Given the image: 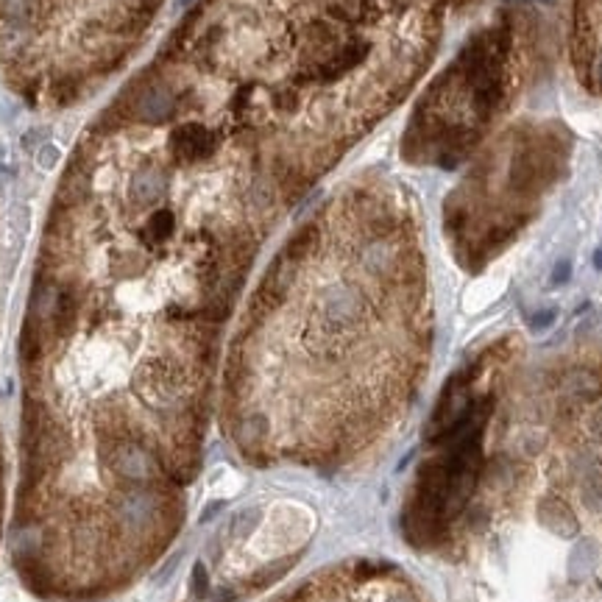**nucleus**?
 Here are the masks:
<instances>
[{
  "label": "nucleus",
  "instance_id": "obj_1",
  "mask_svg": "<svg viewBox=\"0 0 602 602\" xmlns=\"http://www.w3.org/2000/svg\"><path fill=\"white\" fill-rule=\"evenodd\" d=\"M541 522L558 536H574L577 533V519L569 510V505L560 499H544L541 502Z\"/></svg>",
  "mask_w": 602,
  "mask_h": 602
},
{
  "label": "nucleus",
  "instance_id": "obj_2",
  "mask_svg": "<svg viewBox=\"0 0 602 602\" xmlns=\"http://www.w3.org/2000/svg\"><path fill=\"white\" fill-rule=\"evenodd\" d=\"M193 591L198 594V597H204L207 594V572H204V566L198 563L195 566V572H193Z\"/></svg>",
  "mask_w": 602,
  "mask_h": 602
},
{
  "label": "nucleus",
  "instance_id": "obj_3",
  "mask_svg": "<svg viewBox=\"0 0 602 602\" xmlns=\"http://www.w3.org/2000/svg\"><path fill=\"white\" fill-rule=\"evenodd\" d=\"M569 276H572V263L563 260V263H558L555 271H552V284H563V282H569Z\"/></svg>",
  "mask_w": 602,
  "mask_h": 602
},
{
  "label": "nucleus",
  "instance_id": "obj_4",
  "mask_svg": "<svg viewBox=\"0 0 602 602\" xmlns=\"http://www.w3.org/2000/svg\"><path fill=\"white\" fill-rule=\"evenodd\" d=\"M552 321H555V310H541V313H536V318L530 324L533 329H547L552 327Z\"/></svg>",
  "mask_w": 602,
  "mask_h": 602
},
{
  "label": "nucleus",
  "instance_id": "obj_5",
  "mask_svg": "<svg viewBox=\"0 0 602 602\" xmlns=\"http://www.w3.org/2000/svg\"><path fill=\"white\" fill-rule=\"evenodd\" d=\"M594 268H600V271H602V248H597V251H594Z\"/></svg>",
  "mask_w": 602,
  "mask_h": 602
},
{
  "label": "nucleus",
  "instance_id": "obj_6",
  "mask_svg": "<svg viewBox=\"0 0 602 602\" xmlns=\"http://www.w3.org/2000/svg\"><path fill=\"white\" fill-rule=\"evenodd\" d=\"M597 81L602 84V59H600V64H597Z\"/></svg>",
  "mask_w": 602,
  "mask_h": 602
}]
</instances>
